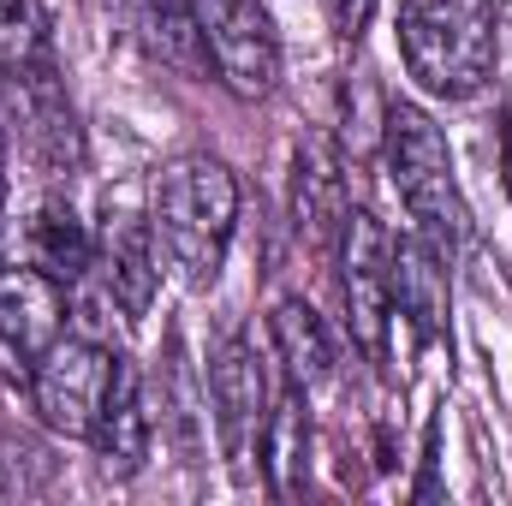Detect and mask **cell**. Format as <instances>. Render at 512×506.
I'll return each instance as SVG.
<instances>
[{
	"label": "cell",
	"mask_w": 512,
	"mask_h": 506,
	"mask_svg": "<svg viewBox=\"0 0 512 506\" xmlns=\"http://www.w3.org/2000/svg\"><path fill=\"white\" fill-rule=\"evenodd\" d=\"M0 209H6V137H0Z\"/></svg>",
	"instance_id": "ffe728a7"
},
{
	"label": "cell",
	"mask_w": 512,
	"mask_h": 506,
	"mask_svg": "<svg viewBox=\"0 0 512 506\" xmlns=\"http://www.w3.org/2000/svg\"><path fill=\"white\" fill-rule=\"evenodd\" d=\"M340 298L352 340L382 364L387 328H393V239L370 209H346L340 227Z\"/></svg>",
	"instance_id": "277c9868"
},
{
	"label": "cell",
	"mask_w": 512,
	"mask_h": 506,
	"mask_svg": "<svg viewBox=\"0 0 512 506\" xmlns=\"http://www.w3.org/2000/svg\"><path fill=\"white\" fill-rule=\"evenodd\" d=\"M322 6H328V24H334L340 42H358L364 24H370V12H376V0H322Z\"/></svg>",
	"instance_id": "d6986e66"
},
{
	"label": "cell",
	"mask_w": 512,
	"mask_h": 506,
	"mask_svg": "<svg viewBox=\"0 0 512 506\" xmlns=\"http://www.w3.org/2000/svg\"><path fill=\"white\" fill-rule=\"evenodd\" d=\"M96 274L108 280V298L120 304L126 322L149 316V304H155V280H161V268H155V227H149V215H137L131 203H120L114 191L102 197Z\"/></svg>",
	"instance_id": "9c48e42d"
},
{
	"label": "cell",
	"mask_w": 512,
	"mask_h": 506,
	"mask_svg": "<svg viewBox=\"0 0 512 506\" xmlns=\"http://www.w3.org/2000/svg\"><path fill=\"white\" fill-rule=\"evenodd\" d=\"M209 399H215V429H221V447L233 459V477L251 483V459L262 447V423H268V364L245 334H227L215 364H209Z\"/></svg>",
	"instance_id": "52a82bcc"
},
{
	"label": "cell",
	"mask_w": 512,
	"mask_h": 506,
	"mask_svg": "<svg viewBox=\"0 0 512 506\" xmlns=\"http://www.w3.org/2000/svg\"><path fill=\"white\" fill-rule=\"evenodd\" d=\"M256 459H262L274 495H298L304 489V471H310V417H304V387L298 381H286V393L268 405Z\"/></svg>",
	"instance_id": "5bb4252c"
},
{
	"label": "cell",
	"mask_w": 512,
	"mask_h": 506,
	"mask_svg": "<svg viewBox=\"0 0 512 506\" xmlns=\"http://www.w3.org/2000/svg\"><path fill=\"white\" fill-rule=\"evenodd\" d=\"M382 161H387V185L399 191V203L417 221V233L441 256H453L471 239V209H465V191H459V173H453V149H447L441 126L423 108L393 102L387 108V131H382Z\"/></svg>",
	"instance_id": "3957f363"
},
{
	"label": "cell",
	"mask_w": 512,
	"mask_h": 506,
	"mask_svg": "<svg viewBox=\"0 0 512 506\" xmlns=\"http://www.w3.org/2000/svg\"><path fill=\"white\" fill-rule=\"evenodd\" d=\"M108 6L161 60H173L179 72H203V36H197V18H191V0H108Z\"/></svg>",
	"instance_id": "2e32d148"
},
{
	"label": "cell",
	"mask_w": 512,
	"mask_h": 506,
	"mask_svg": "<svg viewBox=\"0 0 512 506\" xmlns=\"http://www.w3.org/2000/svg\"><path fill=\"white\" fill-rule=\"evenodd\" d=\"M24 262L30 268H42L48 280H60L66 292L96 268V233L72 215V203H42L36 215H30V227H24Z\"/></svg>",
	"instance_id": "4fadbf2b"
},
{
	"label": "cell",
	"mask_w": 512,
	"mask_h": 506,
	"mask_svg": "<svg viewBox=\"0 0 512 506\" xmlns=\"http://www.w3.org/2000/svg\"><path fill=\"white\" fill-rule=\"evenodd\" d=\"M203 54L233 96H268L280 78V36L262 0H191Z\"/></svg>",
	"instance_id": "5b68a950"
},
{
	"label": "cell",
	"mask_w": 512,
	"mask_h": 506,
	"mask_svg": "<svg viewBox=\"0 0 512 506\" xmlns=\"http://www.w3.org/2000/svg\"><path fill=\"white\" fill-rule=\"evenodd\" d=\"M149 227L167 262L179 268L185 286H215L227 251H233V227H239V179L227 161L215 155H173L155 173L149 191Z\"/></svg>",
	"instance_id": "6da1fadb"
},
{
	"label": "cell",
	"mask_w": 512,
	"mask_h": 506,
	"mask_svg": "<svg viewBox=\"0 0 512 506\" xmlns=\"http://www.w3.org/2000/svg\"><path fill=\"white\" fill-rule=\"evenodd\" d=\"M0 84H6V108H12V126H18L24 149H30L42 167L66 173V167H78V161H84L78 114H72V96H66V84H60L54 60H48V66H36V72L0 78Z\"/></svg>",
	"instance_id": "30bf717a"
},
{
	"label": "cell",
	"mask_w": 512,
	"mask_h": 506,
	"mask_svg": "<svg viewBox=\"0 0 512 506\" xmlns=\"http://www.w3.org/2000/svg\"><path fill=\"white\" fill-rule=\"evenodd\" d=\"M399 54L429 96L471 102L501 60V0H399Z\"/></svg>",
	"instance_id": "7a4b0ae2"
},
{
	"label": "cell",
	"mask_w": 512,
	"mask_h": 506,
	"mask_svg": "<svg viewBox=\"0 0 512 506\" xmlns=\"http://www.w3.org/2000/svg\"><path fill=\"white\" fill-rule=\"evenodd\" d=\"M54 60V24L42 0H0V78L36 72Z\"/></svg>",
	"instance_id": "e0dca14e"
},
{
	"label": "cell",
	"mask_w": 512,
	"mask_h": 506,
	"mask_svg": "<svg viewBox=\"0 0 512 506\" xmlns=\"http://www.w3.org/2000/svg\"><path fill=\"white\" fill-rule=\"evenodd\" d=\"M268 334H274V352H280L286 376L298 381L304 393L334 376V334H328V322L304 298H280L274 316H268Z\"/></svg>",
	"instance_id": "9a60e30c"
},
{
	"label": "cell",
	"mask_w": 512,
	"mask_h": 506,
	"mask_svg": "<svg viewBox=\"0 0 512 506\" xmlns=\"http://www.w3.org/2000/svg\"><path fill=\"white\" fill-rule=\"evenodd\" d=\"M334 227H346V203H340V173L328 161L322 143L298 149V233L328 239Z\"/></svg>",
	"instance_id": "ac0fdd59"
},
{
	"label": "cell",
	"mask_w": 512,
	"mask_h": 506,
	"mask_svg": "<svg viewBox=\"0 0 512 506\" xmlns=\"http://www.w3.org/2000/svg\"><path fill=\"white\" fill-rule=\"evenodd\" d=\"M441 262L447 256L423 233L393 239V316H411L417 340L447 334V274H441Z\"/></svg>",
	"instance_id": "7c38bea8"
},
{
	"label": "cell",
	"mask_w": 512,
	"mask_h": 506,
	"mask_svg": "<svg viewBox=\"0 0 512 506\" xmlns=\"http://www.w3.org/2000/svg\"><path fill=\"white\" fill-rule=\"evenodd\" d=\"M66 334V286L42 268H0V376L30 381L42 352Z\"/></svg>",
	"instance_id": "ba28073f"
},
{
	"label": "cell",
	"mask_w": 512,
	"mask_h": 506,
	"mask_svg": "<svg viewBox=\"0 0 512 506\" xmlns=\"http://www.w3.org/2000/svg\"><path fill=\"white\" fill-rule=\"evenodd\" d=\"M108 370H114V352H102L96 340L84 334H60L42 364L30 370V405L36 417L54 429V435H90L96 423V405L108 393Z\"/></svg>",
	"instance_id": "8992f818"
},
{
	"label": "cell",
	"mask_w": 512,
	"mask_h": 506,
	"mask_svg": "<svg viewBox=\"0 0 512 506\" xmlns=\"http://www.w3.org/2000/svg\"><path fill=\"white\" fill-rule=\"evenodd\" d=\"M84 441L96 447L108 477H137L143 471V459H149V411H143V381H137L131 358H114L108 393H102L96 423H90Z\"/></svg>",
	"instance_id": "8fae6325"
}]
</instances>
